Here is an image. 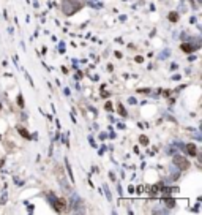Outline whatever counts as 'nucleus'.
Here are the masks:
<instances>
[{
  "instance_id": "f257e3e1",
  "label": "nucleus",
  "mask_w": 202,
  "mask_h": 215,
  "mask_svg": "<svg viewBox=\"0 0 202 215\" xmlns=\"http://www.w3.org/2000/svg\"><path fill=\"white\" fill-rule=\"evenodd\" d=\"M84 0H62V11L65 16H73L84 8Z\"/></svg>"
},
{
  "instance_id": "f03ea898",
  "label": "nucleus",
  "mask_w": 202,
  "mask_h": 215,
  "mask_svg": "<svg viewBox=\"0 0 202 215\" xmlns=\"http://www.w3.org/2000/svg\"><path fill=\"white\" fill-rule=\"evenodd\" d=\"M172 163H174V166L178 168L180 171H186V169H189V166H191L189 160L185 155H180V153H175V155L172 157Z\"/></svg>"
},
{
  "instance_id": "7ed1b4c3",
  "label": "nucleus",
  "mask_w": 202,
  "mask_h": 215,
  "mask_svg": "<svg viewBox=\"0 0 202 215\" xmlns=\"http://www.w3.org/2000/svg\"><path fill=\"white\" fill-rule=\"evenodd\" d=\"M199 48H201L199 45H193V43H182V45H180V49H182L183 52H186V54L198 51Z\"/></svg>"
},
{
  "instance_id": "20e7f679",
  "label": "nucleus",
  "mask_w": 202,
  "mask_h": 215,
  "mask_svg": "<svg viewBox=\"0 0 202 215\" xmlns=\"http://www.w3.org/2000/svg\"><path fill=\"white\" fill-rule=\"evenodd\" d=\"M183 150L186 152V155L189 157H196V153H198V147H196L194 142H189V144H186L183 147Z\"/></svg>"
},
{
  "instance_id": "39448f33",
  "label": "nucleus",
  "mask_w": 202,
  "mask_h": 215,
  "mask_svg": "<svg viewBox=\"0 0 202 215\" xmlns=\"http://www.w3.org/2000/svg\"><path fill=\"white\" fill-rule=\"evenodd\" d=\"M63 161H65V168H66V173H68V176H70V182L71 184H74V174H73V166H71V163H70V160H68V157H65L63 158Z\"/></svg>"
},
{
  "instance_id": "423d86ee",
  "label": "nucleus",
  "mask_w": 202,
  "mask_h": 215,
  "mask_svg": "<svg viewBox=\"0 0 202 215\" xmlns=\"http://www.w3.org/2000/svg\"><path fill=\"white\" fill-rule=\"evenodd\" d=\"M163 204L167 207V209H174L175 207V204H177V201L174 199V198H169V196H163Z\"/></svg>"
},
{
  "instance_id": "0eeeda50",
  "label": "nucleus",
  "mask_w": 202,
  "mask_h": 215,
  "mask_svg": "<svg viewBox=\"0 0 202 215\" xmlns=\"http://www.w3.org/2000/svg\"><path fill=\"white\" fill-rule=\"evenodd\" d=\"M16 128H18L19 135H21L22 138H25L27 141H32V135H30L29 131H27V130H25V128H24V126H22V125H18V126H16Z\"/></svg>"
},
{
  "instance_id": "6e6552de",
  "label": "nucleus",
  "mask_w": 202,
  "mask_h": 215,
  "mask_svg": "<svg viewBox=\"0 0 202 215\" xmlns=\"http://www.w3.org/2000/svg\"><path fill=\"white\" fill-rule=\"evenodd\" d=\"M117 112H119V115H122V117H128V111L125 109V106H123V103H117Z\"/></svg>"
},
{
  "instance_id": "1a4fd4ad",
  "label": "nucleus",
  "mask_w": 202,
  "mask_h": 215,
  "mask_svg": "<svg viewBox=\"0 0 202 215\" xmlns=\"http://www.w3.org/2000/svg\"><path fill=\"white\" fill-rule=\"evenodd\" d=\"M167 19H169L171 22L175 24L177 21L180 19V14H178V11H171V13H169V16H167Z\"/></svg>"
},
{
  "instance_id": "9d476101",
  "label": "nucleus",
  "mask_w": 202,
  "mask_h": 215,
  "mask_svg": "<svg viewBox=\"0 0 202 215\" xmlns=\"http://www.w3.org/2000/svg\"><path fill=\"white\" fill-rule=\"evenodd\" d=\"M137 141H139V144H141V146H149V142H150V141H149V138L145 136V135H141Z\"/></svg>"
},
{
  "instance_id": "9b49d317",
  "label": "nucleus",
  "mask_w": 202,
  "mask_h": 215,
  "mask_svg": "<svg viewBox=\"0 0 202 215\" xmlns=\"http://www.w3.org/2000/svg\"><path fill=\"white\" fill-rule=\"evenodd\" d=\"M103 188H104V195H106V198H108V201H112V199H114V198H112V193H111V190H109V187L104 184Z\"/></svg>"
},
{
  "instance_id": "f8f14e48",
  "label": "nucleus",
  "mask_w": 202,
  "mask_h": 215,
  "mask_svg": "<svg viewBox=\"0 0 202 215\" xmlns=\"http://www.w3.org/2000/svg\"><path fill=\"white\" fill-rule=\"evenodd\" d=\"M8 201V193L7 191H2V196H0V206H5Z\"/></svg>"
},
{
  "instance_id": "ddd939ff",
  "label": "nucleus",
  "mask_w": 202,
  "mask_h": 215,
  "mask_svg": "<svg viewBox=\"0 0 202 215\" xmlns=\"http://www.w3.org/2000/svg\"><path fill=\"white\" fill-rule=\"evenodd\" d=\"M88 5L93 8H103V3H97V0H88Z\"/></svg>"
},
{
  "instance_id": "4468645a",
  "label": "nucleus",
  "mask_w": 202,
  "mask_h": 215,
  "mask_svg": "<svg viewBox=\"0 0 202 215\" xmlns=\"http://www.w3.org/2000/svg\"><path fill=\"white\" fill-rule=\"evenodd\" d=\"M18 106L19 108H24V97H22V93L18 95Z\"/></svg>"
},
{
  "instance_id": "2eb2a0df",
  "label": "nucleus",
  "mask_w": 202,
  "mask_h": 215,
  "mask_svg": "<svg viewBox=\"0 0 202 215\" xmlns=\"http://www.w3.org/2000/svg\"><path fill=\"white\" fill-rule=\"evenodd\" d=\"M104 109H106L108 112H112V111H114V106H112V103H111V101H108V103L104 104Z\"/></svg>"
},
{
  "instance_id": "dca6fc26",
  "label": "nucleus",
  "mask_w": 202,
  "mask_h": 215,
  "mask_svg": "<svg viewBox=\"0 0 202 215\" xmlns=\"http://www.w3.org/2000/svg\"><path fill=\"white\" fill-rule=\"evenodd\" d=\"M24 74H25V78H27V81H29V82H30V86H32V87H35V84H33V81H32V78H30V74H29V73H27V71H24Z\"/></svg>"
},
{
  "instance_id": "f3484780",
  "label": "nucleus",
  "mask_w": 202,
  "mask_h": 215,
  "mask_svg": "<svg viewBox=\"0 0 202 215\" xmlns=\"http://www.w3.org/2000/svg\"><path fill=\"white\" fill-rule=\"evenodd\" d=\"M136 193H137V195L144 193V187H142V185H137V187H136Z\"/></svg>"
},
{
  "instance_id": "a211bd4d",
  "label": "nucleus",
  "mask_w": 202,
  "mask_h": 215,
  "mask_svg": "<svg viewBox=\"0 0 202 215\" xmlns=\"http://www.w3.org/2000/svg\"><path fill=\"white\" fill-rule=\"evenodd\" d=\"M128 103H130V104H137V100H136V98H133V97H130V98H128Z\"/></svg>"
},
{
  "instance_id": "6ab92c4d",
  "label": "nucleus",
  "mask_w": 202,
  "mask_h": 215,
  "mask_svg": "<svg viewBox=\"0 0 202 215\" xmlns=\"http://www.w3.org/2000/svg\"><path fill=\"white\" fill-rule=\"evenodd\" d=\"M134 60H136L137 63H142L144 62V57L142 56H136V57H134Z\"/></svg>"
},
{
  "instance_id": "aec40b11",
  "label": "nucleus",
  "mask_w": 202,
  "mask_h": 215,
  "mask_svg": "<svg viewBox=\"0 0 202 215\" xmlns=\"http://www.w3.org/2000/svg\"><path fill=\"white\" fill-rule=\"evenodd\" d=\"M136 92H137V93H149L150 89H145V87H144V89H137Z\"/></svg>"
},
{
  "instance_id": "412c9836",
  "label": "nucleus",
  "mask_w": 202,
  "mask_h": 215,
  "mask_svg": "<svg viewBox=\"0 0 202 215\" xmlns=\"http://www.w3.org/2000/svg\"><path fill=\"white\" fill-rule=\"evenodd\" d=\"M171 79H172V81H180V79H182V76H180V74H174Z\"/></svg>"
},
{
  "instance_id": "4be33fe9",
  "label": "nucleus",
  "mask_w": 202,
  "mask_h": 215,
  "mask_svg": "<svg viewBox=\"0 0 202 215\" xmlns=\"http://www.w3.org/2000/svg\"><path fill=\"white\" fill-rule=\"evenodd\" d=\"M109 179H111L112 182H114V180H115V174H114V173H112V171H109Z\"/></svg>"
},
{
  "instance_id": "5701e85b",
  "label": "nucleus",
  "mask_w": 202,
  "mask_h": 215,
  "mask_svg": "<svg viewBox=\"0 0 202 215\" xmlns=\"http://www.w3.org/2000/svg\"><path fill=\"white\" fill-rule=\"evenodd\" d=\"M166 57H169V51H167V49L164 51V54H161V59H166Z\"/></svg>"
},
{
  "instance_id": "b1692460",
  "label": "nucleus",
  "mask_w": 202,
  "mask_h": 215,
  "mask_svg": "<svg viewBox=\"0 0 202 215\" xmlns=\"http://www.w3.org/2000/svg\"><path fill=\"white\" fill-rule=\"evenodd\" d=\"M169 95H171V90H169V89H167V90H164V92H163V97H166V98H167V97H169Z\"/></svg>"
},
{
  "instance_id": "393cba45",
  "label": "nucleus",
  "mask_w": 202,
  "mask_h": 215,
  "mask_svg": "<svg viewBox=\"0 0 202 215\" xmlns=\"http://www.w3.org/2000/svg\"><path fill=\"white\" fill-rule=\"evenodd\" d=\"M108 138V133H100V139H106Z\"/></svg>"
},
{
  "instance_id": "a878e982",
  "label": "nucleus",
  "mask_w": 202,
  "mask_h": 215,
  "mask_svg": "<svg viewBox=\"0 0 202 215\" xmlns=\"http://www.w3.org/2000/svg\"><path fill=\"white\" fill-rule=\"evenodd\" d=\"M117 191H119V195H120V196L123 195V190H122V187H120V185H117Z\"/></svg>"
},
{
  "instance_id": "bb28decb",
  "label": "nucleus",
  "mask_w": 202,
  "mask_h": 215,
  "mask_svg": "<svg viewBox=\"0 0 202 215\" xmlns=\"http://www.w3.org/2000/svg\"><path fill=\"white\" fill-rule=\"evenodd\" d=\"M114 54H115V57H117V59H122V52H120V51H115Z\"/></svg>"
},
{
  "instance_id": "cd10ccee",
  "label": "nucleus",
  "mask_w": 202,
  "mask_h": 215,
  "mask_svg": "<svg viewBox=\"0 0 202 215\" xmlns=\"http://www.w3.org/2000/svg\"><path fill=\"white\" fill-rule=\"evenodd\" d=\"M82 78V73H81V71H77V74L74 76V79H81Z\"/></svg>"
},
{
  "instance_id": "c85d7f7f",
  "label": "nucleus",
  "mask_w": 202,
  "mask_h": 215,
  "mask_svg": "<svg viewBox=\"0 0 202 215\" xmlns=\"http://www.w3.org/2000/svg\"><path fill=\"white\" fill-rule=\"evenodd\" d=\"M59 49H60V52H62V54L65 52V45H63V43H62V45H60V48H59Z\"/></svg>"
},
{
  "instance_id": "c756f323",
  "label": "nucleus",
  "mask_w": 202,
  "mask_h": 215,
  "mask_svg": "<svg viewBox=\"0 0 202 215\" xmlns=\"http://www.w3.org/2000/svg\"><path fill=\"white\" fill-rule=\"evenodd\" d=\"M128 193H134V187H133V185L128 187Z\"/></svg>"
},
{
  "instance_id": "7c9ffc66",
  "label": "nucleus",
  "mask_w": 202,
  "mask_h": 215,
  "mask_svg": "<svg viewBox=\"0 0 202 215\" xmlns=\"http://www.w3.org/2000/svg\"><path fill=\"white\" fill-rule=\"evenodd\" d=\"M101 97H104V98H108V97H109V92H101Z\"/></svg>"
},
{
  "instance_id": "2f4dec72",
  "label": "nucleus",
  "mask_w": 202,
  "mask_h": 215,
  "mask_svg": "<svg viewBox=\"0 0 202 215\" xmlns=\"http://www.w3.org/2000/svg\"><path fill=\"white\" fill-rule=\"evenodd\" d=\"M177 68H178L177 63H172V65H171V70H177Z\"/></svg>"
},
{
  "instance_id": "473e14b6",
  "label": "nucleus",
  "mask_w": 202,
  "mask_h": 215,
  "mask_svg": "<svg viewBox=\"0 0 202 215\" xmlns=\"http://www.w3.org/2000/svg\"><path fill=\"white\" fill-rule=\"evenodd\" d=\"M0 111H2V103H0Z\"/></svg>"
}]
</instances>
